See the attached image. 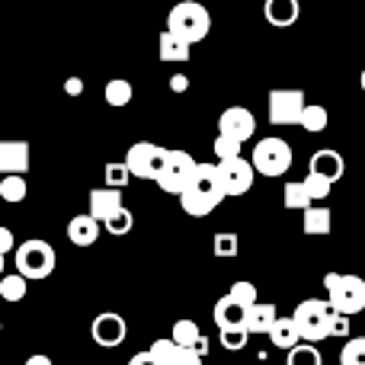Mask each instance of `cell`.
Segmentation results:
<instances>
[{
  "mask_svg": "<svg viewBox=\"0 0 365 365\" xmlns=\"http://www.w3.org/2000/svg\"><path fill=\"white\" fill-rule=\"evenodd\" d=\"M225 202V189L218 180V164H195V173L189 180V186L182 189L180 205L192 218H205Z\"/></svg>",
  "mask_w": 365,
  "mask_h": 365,
  "instance_id": "6da1fadb",
  "label": "cell"
},
{
  "mask_svg": "<svg viewBox=\"0 0 365 365\" xmlns=\"http://www.w3.org/2000/svg\"><path fill=\"white\" fill-rule=\"evenodd\" d=\"M324 289H327V304L336 314H359L365 308V279L353 272H327L324 276Z\"/></svg>",
  "mask_w": 365,
  "mask_h": 365,
  "instance_id": "7a4b0ae2",
  "label": "cell"
},
{
  "mask_svg": "<svg viewBox=\"0 0 365 365\" xmlns=\"http://www.w3.org/2000/svg\"><path fill=\"white\" fill-rule=\"evenodd\" d=\"M330 317H334V308L327 304V298H304L295 311H292V324H295L302 343H321L330 340Z\"/></svg>",
  "mask_w": 365,
  "mask_h": 365,
  "instance_id": "3957f363",
  "label": "cell"
},
{
  "mask_svg": "<svg viewBox=\"0 0 365 365\" xmlns=\"http://www.w3.org/2000/svg\"><path fill=\"white\" fill-rule=\"evenodd\" d=\"M208 29H212V16H208V10L202 4H195V0H182V4H177L170 10V16H167V32L182 38L189 48H192L195 42H202V38L208 36Z\"/></svg>",
  "mask_w": 365,
  "mask_h": 365,
  "instance_id": "277c9868",
  "label": "cell"
},
{
  "mask_svg": "<svg viewBox=\"0 0 365 365\" xmlns=\"http://www.w3.org/2000/svg\"><path fill=\"white\" fill-rule=\"evenodd\" d=\"M16 276H23L26 282L29 279H48L51 272H55V263H58V253L55 247L48 244V240H23V244H16Z\"/></svg>",
  "mask_w": 365,
  "mask_h": 365,
  "instance_id": "5b68a950",
  "label": "cell"
},
{
  "mask_svg": "<svg viewBox=\"0 0 365 365\" xmlns=\"http://www.w3.org/2000/svg\"><path fill=\"white\" fill-rule=\"evenodd\" d=\"M250 164H253V173L282 177L292 167V145L285 138H276V135L257 141V148H253V154H250Z\"/></svg>",
  "mask_w": 365,
  "mask_h": 365,
  "instance_id": "8992f818",
  "label": "cell"
},
{
  "mask_svg": "<svg viewBox=\"0 0 365 365\" xmlns=\"http://www.w3.org/2000/svg\"><path fill=\"white\" fill-rule=\"evenodd\" d=\"M164 160H167V148L154 145V141H135V145L128 148V154H125L122 164L128 167L132 177L158 180L160 170H164Z\"/></svg>",
  "mask_w": 365,
  "mask_h": 365,
  "instance_id": "52a82bcc",
  "label": "cell"
},
{
  "mask_svg": "<svg viewBox=\"0 0 365 365\" xmlns=\"http://www.w3.org/2000/svg\"><path fill=\"white\" fill-rule=\"evenodd\" d=\"M195 164H199V160H195L189 151H167L164 170H160V177L154 182H158L164 192L182 195V189L189 186V180H192V173H195Z\"/></svg>",
  "mask_w": 365,
  "mask_h": 365,
  "instance_id": "ba28073f",
  "label": "cell"
},
{
  "mask_svg": "<svg viewBox=\"0 0 365 365\" xmlns=\"http://www.w3.org/2000/svg\"><path fill=\"white\" fill-rule=\"evenodd\" d=\"M266 106H269L272 125H298L308 100H304V90H292V87L289 90H269Z\"/></svg>",
  "mask_w": 365,
  "mask_h": 365,
  "instance_id": "9c48e42d",
  "label": "cell"
},
{
  "mask_svg": "<svg viewBox=\"0 0 365 365\" xmlns=\"http://www.w3.org/2000/svg\"><path fill=\"white\" fill-rule=\"evenodd\" d=\"M218 180H221V189H225V199L227 195H247L253 189V164L244 158H234V160H221L218 164Z\"/></svg>",
  "mask_w": 365,
  "mask_h": 365,
  "instance_id": "30bf717a",
  "label": "cell"
},
{
  "mask_svg": "<svg viewBox=\"0 0 365 365\" xmlns=\"http://www.w3.org/2000/svg\"><path fill=\"white\" fill-rule=\"evenodd\" d=\"M90 336H93L96 346L103 349H115L125 343L128 336V324L122 314H115V311H103V314L93 317V324H90Z\"/></svg>",
  "mask_w": 365,
  "mask_h": 365,
  "instance_id": "8fae6325",
  "label": "cell"
},
{
  "mask_svg": "<svg viewBox=\"0 0 365 365\" xmlns=\"http://www.w3.org/2000/svg\"><path fill=\"white\" fill-rule=\"evenodd\" d=\"M253 132H257V115L247 106H231L221 113V119H218L221 138H231V141H237V145H244V141L253 138Z\"/></svg>",
  "mask_w": 365,
  "mask_h": 365,
  "instance_id": "7c38bea8",
  "label": "cell"
},
{
  "mask_svg": "<svg viewBox=\"0 0 365 365\" xmlns=\"http://www.w3.org/2000/svg\"><path fill=\"white\" fill-rule=\"evenodd\" d=\"M0 173L4 177H26L29 173V141H0Z\"/></svg>",
  "mask_w": 365,
  "mask_h": 365,
  "instance_id": "4fadbf2b",
  "label": "cell"
},
{
  "mask_svg": "<svg viewBox=\"0 0 365 365\" xmlns=\"http://www.w3.org/2000/svg\"><path fill=\"white\" fill-rule=\"evenodd\" d=\"M308 173L311 177H321L334 186L336 180H343L346 173V164H343V154H336L334 148H324V151H314L308 160Z\"/></svg>",
  "mask_w": 365,
  "mask_h": 365,
  "instance_id": "5bb4252c",
  "label": "cell"
},
{
  "mask_svg": "<svg viewBox=\"0 0 365 365\" xmlns=\"http://www.w3.org/2000/svg\"><path fill=\"white\" fill-rule=\"evenodd\" d=\"M148 353L154 356V362H158V365H205L195 349H180L177 343L170 340V336H164V340H154Z\"/></svg>",
  "mask_w": 365,
  "mask_h": 365,
  "instance_id": "9a60e30c",
  "label": "cell"
},
{
  "mask_svg": "<svg viewBox=\"0 0 365 365\" xmlns=\"http://www.w3.org/2000/svg\"><path fill=\"white\" fill-rule=\"evenodd\" d=\"M90 208H87V215L93 221H106V218H113L115 212L122 208V192L119 189H106V186H100V189H90Z\"/></svg>",
  "mask_w": 365,
  "mask_h": 365,
  "instance_id": "2e32d148",
  "label": "cell"
},
{
  "mask_svg": "<svg viewBox=\"0 0 365 365\" xmlns=\"http://www.w3.org/2000/svg\"><path fill=\"white\" fill-rule=\"evenodd\" d=\"M170 340L177 343L180 349H195V353H199L202 359H205V353H208V340H205V334H202L199 324L189 321V317H182V321L173 324Z\"/></svg>",
  "mask_w": 365,
  "mask_h": 365,
  "instance_id": "e0dca14e",
  "label": "cell"
},
{
  "mask_svg": "<svg viewBox=\"0 0 365 365\" xmlns=\"http://www.w3.org/2000/svg\"><path fill=\"white\" fill-rule=\"evenodd\" d=\"M96 237H100V221H93L87 212L74 215V218L68 221V240L74 247H93Z\"/></svg>",
  "mask_w": 365,
  "mask_h": 365,
  "instance_id": "ac0fdd59",
  "label": "cell"
},
{
  "mask_svg": "<svg viewBox=\"0 0 365 365\" xmlns=\"http://www.w3.org/2000/svg\"><path fill=\"white\" fill-rule=\"evenodd\" d=\"M276 321H279V311H276V304H269V302L266 304L257 302L253 308H247V314H244L247 334H269Z\"/></svg>",
  "mask_w": 365,
  "mask_h": 365,
  "instance_id": "d6986e66",
  "label": "cell"
},
{
  "mask_svg": "<svg viewBox=\"0 0 365 365\" xmlns=\"http://www.w3.org/2000/svg\"><path fill=\"white\" fill-rule=\"evenodd\" d=\"M263 16L269 19L276 29H289V26L302 16V6H298V0H266Z\"/></svg>",
  "mask_w": 365,
  "mask_h": 365,
  "instance_id": "ffe728a7",
  "label": "cell"
},
{
  "mask_svg": "<svg viewBox=\"0 0 365 365\" xmlns=\"http://www.w3.org/2000/svg\"><path fill=\"white\" fill-rule=\"evenodd\" d=\"M244 314L247 311L240 308L237 302H231L227 295H221L212 308V317H215V327L218 330H234V327H244Z\"/></svg>",
  "mask_w": 365,
  "mask_h": 365,
  "instance_id": "44dd1931",
  "label": "cell"
},
{
  "mask_svg": "<svg viewBox=\"0 0 365 365\" xmlns=\"http://www.w3.org/2000/svg\"><path fill=\"white\" fill-rule=\"evenodd\" d=\"M302 227L311 237H324L334 231V212L327 205H311L308 212H302Z\"/></svg>",
  "mask_w": 365,
  "mask_h": 365,
  "instance_id": "7402d4cb",
  "label": "cell"
},
{
  "mask_svg": "<svg viewBox=\"0 0 365 365\" xmlns=\"http://www.w3.org/2000/svg\"><path fill=\"white\" fill-rule=\"evenodd\" d=\"M266 336L272 340V346H276V349H285V353H289V349H295L298 343H302V336H298V330H295V324H292V317H279V321L272 324V330H269Z\"/></svg>",
  "mask_w": 365,
  "mask_h": 365,
  "instance_id": "603a6c76",
  "label": "cell"
},
{
  "mask_svg": "<svg viewBox=\"0 0 365 365\" xmlns=\"http://www.w3.org/2000/svg\"><path fill=\"white\" fill-rule=\"evenodd\" d=\"M158 55H160V61H177V64H182V61H189V45L182 42V38H177V36H170V32H160V38H158Z\"/></svg>",
  "mask_w": 365,
  "mask_h": 365,
  "instance_id": "cb8c5ba5",
  "label": "cell"
},
{
  "mask_svg": "<svg viewBox=\"0 0 365 365\" xmlns=\"http://www.w3.org/2000/svg\"><path fill=\"white\" fill-rule=\"evenodd\" d=\"M298 125H302L304 132H311V135H321V132H327V125H330V113L321 106V103H308Z\"/></svg>",
  "mask_w": 365,
  "mask_h": 365,
  "instance_id": "d4e9b609",
  "label": "cell"
},
{
  "mask_svg": "<svg viewBox=\"0 0 365 365\" xmlns=\"http://www.w3.org/2000/svg\"><path fill=\"white\" fill-rule=\"evenodd\" d=\"M103 96H106L109 106L122 109V106H128V103H132L135 90H132V83H128L125 77H113V81L106 83V90H103Z\"/></svg>",
  "mask_w": 365,
  "mask_h": 365,
  "instance_id": "484cf974",
  "label": "cell"
},
{
  "mask_svg": "<svg viewBox=\"0 0 365 365\" xmlns=\"http://www.w3.org/2000/svg\"><path fill=\"white\" fill-rule=\"evenodd\" d=\"M282 202H285V208H292V212H308V208L314 205V202H311V195L304 192L302 180H289V182H285Z\"/></svg>",
  "mask_w": 365,
  "mask_h": 365,
  "instance_id": "4316f807",
  "label": "cell"
},
{
  "mask_svg": "<svg viewBox=\"0 0 365 365\" xmlns=\"http://www.w3.org/2000/svg\"><path fill=\"white\" fill-rule=\"evenodd\" d=\"M26 292H29V282H26L23 276H16V272H13V276H4V279H0V298H4V302H10V304L23 302Z\"/></svg>",
  "mask_w": 365,
  "mask_h": 365,
  "instance_id": "83f0119b",
  "label": "cell"
},
{
  "mask_svg": "<svg viewBox=\"0 0 365 365\" xmlns=\"http://www.w3.org/2000/svg\"><path fill=\"white\" fill-rule=\"evenodd\" d=\"M26 195H29L26 177H4V180H0V199H4V202L16 205V202H23Z\"/></svg>",
  "mask_w": 365,
  "mask_h": 365,
  "instance_id": "f1b7e54d",
  "label": "cell"
},
{
  "mask_svg": "<svg viewBox=\"0 0 365 365\" xmlns=\"http://www.w3.org/2000/svg\"><path fill=\"white\" fill-rule=\"evenodd\" d=\"M285 365H324V356H321V349L311 346V343H298L295 349H289Z\"/></svg>",
  "mask_w": 365,
  "mask_h": 365,
  "instance_id": "f546056e",
  "label": "cell"
},
{
  "mask_svg": "<svg viewBox=\"0 0 365 365\" xmlns=\"http://www.w3.org/2000/svg\"><path fill=\"white\" fill-rule=\"evenodd\" d=\"M132 225H135V215L128 212L125 205H122L119 212L113 215V218H106V221H103V231H109V234H113V237H125V234L132 231Z\"/></svg>",
  "mask_w": 365,
  "mask_h": 365,
  "instance_id": "4dcf8cb0",
  "label": "cell"
},
{
  "mask_svg": "<svg viewBox=\"0 0 365 365\" xmlns=\"http://www.w3.org/2000/svg\"><path fill=\"white\" fill-rule=\"evenodd\" d=\"M103 180H106V189H125L128 180H132V173H128V167L122 164V160H109L106 170H103Z\"/></svg>",
  "mask_w": 365,
  "mask_h": 365,
  "instance_id": "1f68e13d",
  "label": "cell"
},
{
  "mask_svg": "<svg viewBox=\"0 0 365 365\" xmlns=\"http://www.w3.org/2000/svg\"><path fill=\"white\" fill-rule=\"evenodd\" d=\"M227 298H231V302H237L240 308H253V304L259 302V292H257V285L253 282H234L231 285V292H227Z\"/></svg>",
  "mask_w": 365,
  "mask_h": 365,
  "instance_id": "d6a6232c",
  "label": "cell"
},
{
  "mask_svg": "<svg viewBox=\"0 0 365 365\" xmlns=\"http://www.w3.org/2000/svg\"><path fill=\"white\" fill-rule=\"evenodd\" d=\"M340 365H365V336H349L340 349Z\"/></svg>",
  "mask_w": 365,
  "mask_h": 365,
  "instance_id": "836d02e7",
  "label": "cell"
},
{
  "mask_svg": "<svg viewBox=\"0 0 365 365\" xmlns=\"http://www.w3.org/2000/svg\"><path fill=\"white\" fill-rule=\"evenodd\" d=\"M218 340L227 353H240V349H247V343H250V334H247V327H234V330H221Z\"/></svg>",
  "mask_w": 365,
  "mask_h": 365,
  "instance_id": "e575fe53",
  "label": "cell"
},
{
  "mask_svg": "<svg viewBox=\"0 0 365 365\" xmlns=\"http://www.w3.org/2000/svg\"><path fill=\"white\" fill-rule=\"evenodd\" d=\"M240 250V237L231 231H221L215 234V257H234Z\"/></svg>",
  "mask_w": 365,
  "mask_h": 365,
  "instance_id": "d590c367",
  "label": "cell"
},
{
  "mask_svg": "<svg viewBox=\"0 0 365 365\" xmlns=\"http://www.w3.org/2000/svg\"><path fill=\"white\" fill-rule=\"evenodd\" d=\"M302 186H304V192L311 195V202H324V199H327V195H330V189H334L327 180H321V177H311V173L302 180Z\"/></svg>",
  "mask_w": 365,
  "mask_h": 365,
  "instance_id": "8d00e7d4",
  "label": "cell"
},
{
  "mask_svg": "<svg viewBox=\"0 0 365 365\" xmlns=\"http://www.w3.org/2000/svg\"><path fill=\"white\" fill-rule=\"evenodd\" d=\"M215 158H218V164L221 160H234V158H240V145L237 141H231V138H215Z\"/></svg>",
  "mask_w": 365,
  "mask_h": 365,
  "instance_id": "74e56055",
  "label": "cell"
},
{
  "mask_svg": "<svg viewBox=\"0 0 365 365\" xmlns=\"http://www.w3.org/2000/svg\"><path fill=\"white\" fill-rule=\"evenodd\" d=\"M349 334H353V321H349L346 314H336L330 317V336H343V340H349Z\"/></svg>",
  "mask_w": 365,
  "mask_h": 365,
  "instance_id": "f35d334b",
  "label": "cell"
},
{
  "mask_svg": "<svg viewBox=\"0 0 365 365\" xmlns=\"http://www.w3.org/2000/svg\"><path fill=\"white\" fill-rule=\"evenodd\" d=\"M10 250H16V237H13L10 227L0 225V257H6Z\"/></svg>",
  "mask_w": 365,
  "mask_h": 365,
  "instance_id": "ab89813d",
  "label": "cell"
},
{
  "mask_svg": "<svg viewBox=\"0 0 365 365\" xmlns=\"http://www.w3.org/2000/svg\"><path fill=\"white\" fill-rule=\"evenodd\" d=\"M64 93H68V96H81L83 93V81H81V77H68V81H64Z\"/></svg>",
  "mask_w": 365,
  "mask_h": 365,
  "instance_id": "60d3db41",
  "label": "cell"
},
{
  "mask_svg": "<svg viewBox=\"0 0 365 365\" xmlns=\"http://www.w3.org/2000/svg\"><path fill=\"white\" fill-rule=\"evenodd\" d=\"M170 90H173V93H186V90H189V77L186 74H173L170 77Z\"/></svg>",
  "mask_w": 365,
  "mask_h": 365,
  "instance_id": "b9f144b4",
  "label": "cell"
},
{
  "mask_svg": "<svg viewBox=\"0 0 365 365\" xmlns=\"http://www.w3.org/2000/svg\"><path fill=\"white\" fill-rule=\"evenodd\" d=\"M128 365H158V362H154V356L145 349V353H135L132 359H128Z\"/></svg>",
  "mask_w": 365,
  "mask_h": 365,
  "instance_id": "7bdbcfd3",
  "label": "cell"
},
{
  "mask_svg": "<svg viewBox=\"0 0 365 365\" xmlns=\"http://www.w3.org/2000/svg\"><path fill=\"white\" fill-rule=\"evenodd\" d=\"M26 365H51V359H48V356H42V353H36V356H29V359H26Z\"/></svg>",
  "mask_w": 365,
  "mask_h": 365,
  "instance_id": "ee69618b",
  "label": "cell"
},
{
  "mask_svg": "<svg viewBox=\"0 0 365 365\" xmlns=\"http://www.w3.org/2000/svg\"><path fill=\"white\" fill-rule=\"evenodd\" d=\"M359 83H362V93H365V68H362V77H359Z\"/></svg>",
  "mask_w": 365,
  "mask_h": 365,
  "instance_id": "f6af8a7d",
  "label": "cell"
},
{
  "mask_svg": "<svg viewBox=\"0 0 365 365\" xmlns=\"http://www.w3.org/2000/svg\"><path fill=\"white\" fill-rule=\"evenodd\" d=\"M0 279H4V257H0Z\"/></svg>",
  "mask_w": 365,
  "mask_h": 365,
  "instance_id": "bcb514c9",
  "label": "cell"
}]
</instances>
